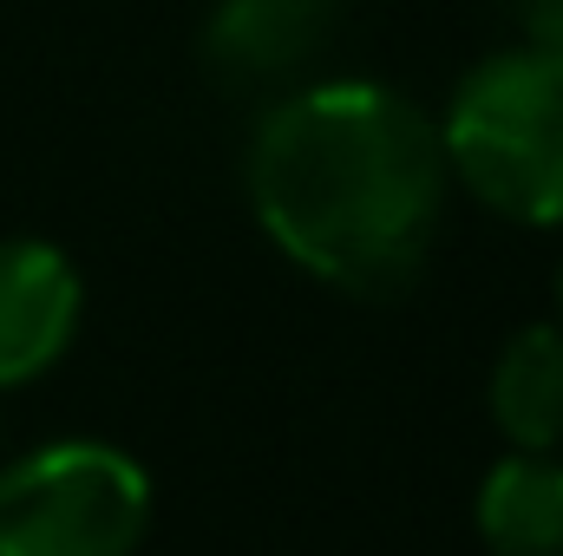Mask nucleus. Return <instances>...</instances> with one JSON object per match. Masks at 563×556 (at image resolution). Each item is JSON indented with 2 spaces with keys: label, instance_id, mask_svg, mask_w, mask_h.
I'll use <instances>...</instances> for the list:
<instances>
[{
  "label": "nucleus",
  "instance_id": "0eeeda50",
  "mask_svg": "<svg viewBox=\"0 0 563 556\" xmlns=\"http://www.w3.org/2000/svg\"><path fill=\"white\" fill-rule=\"evenodd\" d=\"M492 419L511 452H558L563 445V327L531 321L505 341L492 367Z\"/></svg>",
  "mask_w": 563,
  "mask_h": 556
},
{
  "label": "nucleus",
  "instance_id": "39448f33",
  "mask_svg": "<svg viewBox=\"0 0 563 556\" xmlns=\"http://www.w3.org/2000/svg\"><path fill=\"white\" fill-rule=\"evenodd\" d=\"M328 26H334V0H217L203 26V53L230 79H282L321 46Z\"/></svg>",
  "mask_w": 563,
  "mask_h": 556
},
{
  "label": "nucleus",
  "instance_id": "6e6552de",
  "mask_svg": "<svg viewBox=\"0 0 563 556\" xmlns=\"http://www.w3.org/2000/svg\"><path fill=\"white\" fill-rule=\"evenodd\" d=\"M518 20H525V46L531 53L563 59V0H518Z\"/></svg>",
  "mask_w": 563,
  "mask_h": 556
},
{
  "label": "nucleus",
  "instance_id": "423d86ee",
  "mask_svg": "<svg viewBox=\"0 0 563 556\" xmlns=\"http://www.w3.org/2000/svg\"><path fill=\"white\" fill-rule=\"evenodd\" d=\"M472 524L492 556H563V458L558 452L498 458L478 485Z\"/></svg>",
  "mask_w": 563,
  "mask_h": 556
},
{
  "label": "nucleus",
  "instance_id": "f257e3e1",
  "mask_svg": "<svg viewBox=\"0 0 563 556\" xmlns=\"http://www.w3.org/2000/svg\"><path fill=\"white\" fill-rule=\"evenodd\" d=\"M243 177L263 236L341 294H400L452 190L439 125L380 79L288 92L256 125Z\"/></svg>",
  "mask_w": 563,
  "mask_h": 556
},
{
  "label": "nucleus",
  "instance_id": "20e7f679",
  "mask_svg": "<svg viewBox=\"0 0 563 556\" xmlns=\"http://www.w3.org/2000/svg\"><path fill=\"white\" fill-rule=\"evenodd\" d=\"M86 314V281L66 249L40 236H0V393L46 380Z\"/></svg>",
  "mask_w": 563,
  "mask_h": 556
},
{
  "label": "nucleus",
  "instance_id": "1a4fd4ad",
  "mask_svg": "<svg viewBox=\"0 0 563 556\" xmlns=\"http://www.w3.org/2000/svg\"><path fill=\"white\" fill-rule=\"evenodd\" d=\"M558 314H563V269H558ZM558 327H563V321H558Z\"/></svg>",
  "mask_w": 563,
  "mask_h": 556
},
{
  "label": "nucleus",
  "instance_id": "f03ea898",
  "mask_svg": "<svg viewBox=\"0 0 563 556\" xmlns=\"http://www.w3.org/2000/svg\"><path fill=\"white\" fill-rule=\"evenodd\" d=\"M439 151L505 223L563 230V59L531 46L485 53L445 99Z\"/></svg>",
  "mask_w": 563,
  "mask_h": 556
},
{
  "label": "nucleus",
  "instance_id": "7ed1b4c3",
  "mask_svg": "<svg viewBox=\"0 0 563 556\" xmlns=\"http://www.w3.org/2000/svg\"><path fill=\"white\" fill-rule=\"evenodd\" d=\"M151 478L125 445L53 438L0 465V556H139Z\"/></svg>",
  "mask_w": 563,
  "mask_h": 556
}]
</instances>
